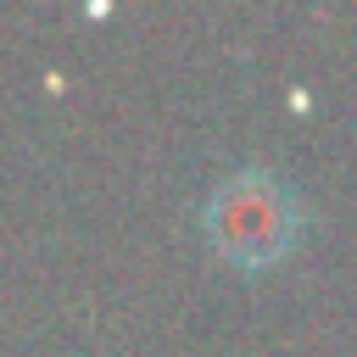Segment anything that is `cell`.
<instances>
[{
  "instance_id": "cell-1",
  "label": "cell",
  "mask_w": 357,
  "mask_h": 357,
  "mask_svg": "<svg viewBox=\"0 0 357 357\" xmlns=\"http://www.w3.org/2000/svg\"><path fill=\"white\" fill-rule=\"evenodd\" d=\"M290 212H284V195L262 178H234L212 195V212H206V234L218 240V251L240 257V262H262L284 245V229Z\"/></svg>"
}]
</instances>
